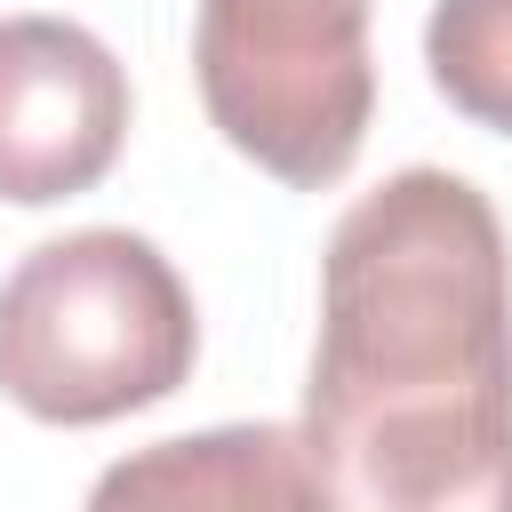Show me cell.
I'll use <instances>...</instances> for the list:
<instances>
[{
	"label": "cell",
	"instance_id": "obj_1",
	"mask_svg": "<svg viewBox=\"0 0 512 512\" xmlns=\"http://www.w3.org/2000/svg\"><path fill=\"white\" fill-rule=\"evenodd\" d=\"M304 440L368 512L512 464V240L472 176L400 168L336 216Z\"/></svg>",
	"mask_w": 512,
	"mask_h": 512
},
{
	"label": "cell",
	"instance_id": "obj_2",
	"mask_svg": "<svg viewBox=\"0 0 512 512\" xmlns=\"http://www.w3.org/2000/svg\"><path fill=\"white\" fill-rule=\"evenodd\" d=\"M200 360L184 272L128 224L40 240L0 280V392L32 424H112L168 400Z\"/></svg>",
	"mask_w": 512,
	"mask_h": 512
},
{
	"label": "cell",
	"instance_id": "obj_3",
	"mask_svg": "<svg viewBox=\"0 0 512 512\" xmlns=\"http://www.w3.org/2000/svg\"><path fill=\"white\" fill-rule=\"evenodd\" d=\"M192 72L216 136L288 192L336 184L368 144V0H200Z\"/></svg>",
	"mask_w": 512,
	"mask_h": 512
},
{
	"label": "cell",
	"instance_id": "obj_4",
	"mask_svg": "<svg viewBox=\"0 0 512 512\" xmlns=\"http://www.w3.org/2000/svg\"><path fill=\"white\" fill-rule=\"evenodd\" d=\"M128 72L72 16H0V200L56 208L112 176Z\"/></svg>",
	"mask_w": 512,
	"mask_h": 512
},
{
	"label": "cell",
	"instance_id": "obj_5",
	"mask_svg": "<svg viewBox=\"0 0 512 512\" xmlns=\"http://www.w3.org/2000/svg\"><path fill=\"white\" fill-rule=\"evenodd\" d=\"M80 512H344L304 424H208L128 448Z\"/></svg>",
	"mask_w": 512,
	"mask_h": 512
},
{
	"label": "cell",
	"instance_id": "obj_6",
	"mask_svg": "<svg viewBox=\"0 0 512 512\" xmlns=\"http://www.w3.org/2000/svg\"><path fill=\"white\" fill-rule=\"evenodd\" d=\"M424 64L464 120L512 136V0H432Z\"/></svg>",
	"mask_w": 512,
	"mask_h": 512
},
{
	"label": "cell",
	"instance_id": "obj_7",
	"mask_svg": "<svg viewBox=\"0 0 512 512\" xmlns=\"http://www.w3.org/2000/svg\"><path fill=\"white\" fill-rule=\"evenodd\" d=\"M400 512H512V464H496L480 480H456V488H440L424 504H400Z\"/></svg>",
	"mask_w": 512,
	"mask_h": 512
}]
</instances>
